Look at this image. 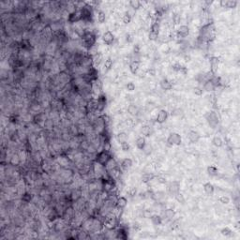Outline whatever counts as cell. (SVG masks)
I'll list each match as a JSON object with an SVG mask.
<instances>
[{
	"label": "cell",
	"instance_id": "7dc6e473",
	"mask_svg": "<svg viewBox=\"0 0 240 240\" xmlns=\"http://www.w3.org/2000/svg\"><path fill=\"white\" fill-rule=\"evenodd\" d=\"M146 71H147V75H150V76H155L156 72H157L156 69H154V68H149Z\"/></svg>",
	"mask_w": 240,
	"mask_h": 240
},
{
	"label": "cell",
	"instance_id": "6da1fadb",
	"mask_svg": "<svg viewBox=\"0 0 240 240\" xmlns=\"http://www.w3.org/2000/svg\"><path fill=\"white\" fill-rule=\"evenodd\" d=\"M81 44L85 51L88 52L93 46L97 44V34L94 31L85 30L84 35L81 37Z\"/></svg>",
	"mask_w": 240,
	"mask_h": 240
},
{
	"label": "cell",
	"instance_id": "5bb4252c",
	"mask_svg": "<svg viewBox=\"0 0 240 240\" xmlns=\"http://www.w3.org/2000/svg\"><path fill=\"white\" fill-rule=\"evenodd\" d=\"M140 66H141V61L140 60H132L130 61L129 65V71L131 74L133 75H136L138 73V71L140 70Z\"/></svg>",
	"mask_w": 240,
	"mask_h": 240
},
{
	"label": "cell",
	"instance_id": "60d3db41",
	"mask_svg": "<svg viewBox=\"0 0 240 240\" xmlns=\"http://www.w3.org/2000/svg\"><path fill=\"white\" fill-rule=\"evenodd\" d=\"M120 147H121V150L124 151V152H129V149H130V146H129V143H128V141L121 143H120Z\"/></svg>",
	"mask_w": 240,
	"mask_h": 240
},
{
	"label": "cell",
	"instance_id": "74e56055",
	"mask_svg": "<svg viewBox=\"0 0 240 240\" xmlns=\"http://www.w3.org/2000/svg\"><path fill=\"white\" fill-rule=\"evenodd\" d=\"M142 151L143 152V154H145L146 156H149L152 153V151H153V147H152V146L150 145V143H147V145L145 146V147L143 148Z\"/></svg>",
	"mask_w": 240,
	"mask_h": 240
},
{
	"label": "cell",
	"instance_id": "ab89813d",
	"mask_svg": "<svg viewBox=\"0 0 240 240\" xmlns=\"http://www.w3.org/2000/svg\"><path fill=\"white\" fill-rule=\"evenodd\" d=\"M184 67H185V66H183V65H182V64H180L179 62H175V63H174V64H173L172 69H173V70H174V71H175V72H180Z\"/></svg>",
	"mask_w": 240,
	"mask_h": 240
},
{
	"label": "cell",
	"instance_id": "8d00e7d4",
	"mask_svg": "<svg viewBox=\"0 0 240 240\" xmlns=\"http://www.w3.org/2000/svg\"><path fill=\"white\" fill-rule=\"evenodd\" d=\"M128 113H129L130 115L135 116V115H138V114H139V109H138V107H137L136 105L130 104V105H129V107H128Z\"/></svg>",
	"mask_w": 240,
	"mask_h": 240
},
{
	"label": "cell",
	"instance_id": "4316f807",
	"mask_svg": "<svg viewBox=\"0 0 240 240\" xmlns=\"http://www.w3.org/2000/svg\"><path fill=\"white\" fill-rule=\"evenodd\" d=\"M204 190L207 195H212L214 193V191H215V187L213 186L212 183L206 182V183L204 184Z\"/></svg>",
	"mask_w": 240,
	"mask_h": 240
},
{
	"label": "cell",
	"instance_id": "f907efd6",
	"mask_svg": "<svg viewBox=\"0 0 240 240\" xmlns=\"http://www.w3.org/2000/svg\"><path fill=\"white\" fill-rule=\"evenodd\" d=\"M156 177H157V181H158V183L159 184H166V178L165 177H163V176H157L156 175Z\"/></svg>",
	"mask_w": 240,
	"mask_h": 240
},
{
	"label": "cell",
	"instance_id": "603a6c76",
	"mask_svg": "<svg viewBox=\"0 0 240 240\" xmlns=\"http://www.w3.org/2000/svg\"><path fill=\"white\" fill-rule=\"evenodd\" d=\"M32 200H33V195L28 190H25L21 196V202L24 204H29L32 202Z\"/></svg>",
	"mask_w": 240,
	"mask_h": 240
},
{
	"label": "cell",
	"instance_id": "83f0119b",
	"mask_svg": "<svg viewBox=\"0 0 240 240\" xmlns=\"http://www.w3.org/2000/svg\"><path fill=\"white\" fill-rule=\"evenodd\" d=\"M212 145L217 147V148H220V147H222L223 145H224V142L222 140L221 137L220 136H215L213 139H212Z\"/></svg>",
	"mask_w": 240,
	"mask_h": 240
},
{
	"label": "cell",
	"instance_id": "681fc988",
	"mask_svg": "<svg viewBox=\"0 0 240 240\" xmlns=\"http://www.w3.org/2000/svg\"><path fill=\"white\" fill-rule=\"evenodd\" d=\"M125 39H126V41H127L128 43H130V42L133 41V37H132V35H131L130 33H127V34L125 35Z\"/></svg>",
	"mask_w": 240,
	"mask_h": 240
},
{
	"label": "cell",
	"instance_id": "e0dca14e",
	"mask_svg": "<svg viewBox=\"0 0 240 240\" xmlns=\"http://www.w3.org/2000/svg\"><path fill=\"white\" fill-rule=\"evenodd\" d=\"M22 162H23V161H22V160H21V158H20V156H19L18 153H13V154L11 155V159H10V161H9V163H10L11 166H14V167L20 166Z\"/></svg>",
	"mask_w": 240,
	"mask_h": 240
},
{
	"label": "cell",
	"instance_id": "b9f144b4",
	"mask_svg": "<svg viewBox=\"0 0 240 240\" xmlns=\"http://www.w3.org/2000/svg\"><path fill=\"white\" fill-rule=\"evenodd\" d=\"M219 202L221 204V205H229L230 204V198L228 196H225V195H222L219 198Z\"/></svg>",
	"mask_w": 240,
	"mask_h": 240
},
{
	"label": "cell",
	"instance_id": "ac0fdd59",
	"mask_svg": "<svg viewBox=\"0 0 240 240\" xmlns=\"http://www.w3.org/2000/svg\"><path fill=\"white\" fill-rule=\"evenodd\" d=\"M160 86L162 90H165V91H168V90H172L173 89V84L172 82L167 79V78H163L161 82H160Z\"/></svg>",
	"mask_w": 240,
	"mask_h": 240
},
{
	"label": "cell",
	"instance_id": "d6a6232c",
	"mask_svg": "<svg viewBox=\"0 0 240 240\" xmlns=\"http://www.w3.org/2000/svg\"><path fill=\"white\" fill-rule=\"evenodd\" d=\"M129 7L133 10V11H138V10H140L141 8H142V5H143V3L141 2V1H138V0H131V1H129Z\"/></svg>",
	"mask_w": 240,
	"mask_h": 240
},
{
	"label": "cell",
	"instance_id": "d4e9b609",
	"mask_svg": "<svg viewBox=\"0 0 240 240\" xmlns=\"http://www.w3.org/2000/svg\"><path fill=\"white\" fill-rule=\"evenodd\" d=\"M113 66H114V61L111 57H108L104 63H103V72L104 73H107L108 71H110L112 69H113Z\"/></svg>",
	"mask_w": 240,
	"mask_h": 240
},
{
	"label": "cell",
	"instance_id": "ffe728a7",
	"mask_svg": "<svg viewBox=\"0 0 240 240\" xmlns=\"http://www.w3.org/2000/svg\"><path fill=\"white\" fill-rule=\"evenodd\" d=\"M133 165V161L130 158H125L121 161L120 162V167L122 170H129L132 167Z\"/></svg>",
	"mask_w": 240,
	"mask_h": 240
},
{
	"label": "cell",
	"instance_id": "44dd1931",
	"mask_svg": "<svg viewBox=\"0 0 240 240\" xmlns=\"http://www.w3.org/2000/svg\"><path fill=\"white\" fill-rule=\"evenodd\" d=\"M156 178V174L153 173H145L141 176V180L143 184H148Z\"/></svg>",
	"mask_w": 240,
	"mask_h": 240
},
{
	"label": "cell",
	"instance_id": "f35d334b",
	"mask_svg": "<svg viewBox=\"0 0 240 240\" xmlns=\"http://www.w3.org/2000/svg\"><path fill=\"white\" fill-rule=\"evenodd\" d=\"M220 233H221L223 236L229 237V236H232V235H233V231H232L229 227H225V228H222V229H221Z\"/></svg>",
	"mask_w": 240,
	"mask_h": 240
},
{
	"label": "cell",
	"instance_id": "bcb514c9",
	"mask_svg": "<svg viewBox=\"0 0 240 240\" xmlns=\"http://www.w3.org/2000/svg\"><path fill=\"white\" fill-rule=\"evenodd\" d=\"M193 93L196 96H202L203 95V88H201L200 86H195L193 88Z\"/></svg>",
	"mask_w": 240,
	"mask_h": 240
},
{
	"label": "cell",
	"instance_id": "2e32d148",
	"mask_svg": "<svg viewBox=\"0 0 240 240\" xmlns=\"http://www.w3.org/2000/svg\"><path fill=\"white\" fill-rule=\"evenodd\" d=\"M102 60H103V53L102 52H98L97 54L92 57V62L95 68H98L102 64Z\"/></svg>",
	"mask_w": 240,
	"mask_h": 240
},
{
	"label": "cell",
	"instance_id": "ee69618b",
	"mask_svg": "<svg viewBox=\"0 0 240 240\" xmlns=\"http://www.w3.org/2000/svg\"><path fill=\"white\" fill-rule=\"evenodd\" d=\"M135 88H136V86H135V84H134L132 82H129V83L126 84V90H127L128 92H133V91L135 90Z\"/></svg>",
	"mask_w": 240,
	"mask_h": 240
},
{
	"label": "cell",
	"instance_id": "f546056e",
	"mask_svg": "<svg viewBox=\"0 0 240 240\" xmlns=\"http://www.w3.org/2000/svg\"><path fill=\"white\" fill-rule=\"evenodd\" d=\"M203 88H204V90L206 91V92H214V91L217 89V88L215 87V85L213 84V83H212L210 80L206 81V82L203 84Z\"/></svg>",
	"mask_w": 240,
	"mask_h": 240
},
{
	"label": "cell",
	"instance_id": "9c48e42d",
	"mask_svg": "<svg viewBox=\"0 0 240 240\" xmlns=\"http://www.w3.org/2000/svg\"><path fill=\"white\" fill-rule=\"evenodd\" d=\"M168 117H169V113H168L166 110L161 109V110H160V112H159L158 115H157L156 119H155V122H156L157 124L162 125V124H164V123L167 121Z\"/></svg>",
	"mask_w": 240,
	"mask_h": 240
},
{
	"label": "cell",
	"instance_id": "c3c4849f",
	"mask_svg": "<svg viewBox=\"0 0 240 240\" xmlns=\"http://www.w3.org/2000/svg\"><path fill=\"white\" fill-rule=\"evenodd\" d=\"M132 228H133V230H134V231L138 232V231H140V230L142 229V225H141L139 222L134 221V222L132 223Z\"/></svg>",
	"mask_w": 240,
	"mask_h": 240
},
{
	"label": "cell",
	"instance_id": "836d02e7",
	"mask_svg": "<svg viewBox=\"0 0 240 240\" xmlns=\"http://www.w3.org/2000/svg\"><path fill=\"white\" fill-rule=\"evenodd\" d=\"M118 165H117V162L115 161V160L112 157L111 159H110V161L106 163V165L104 166L105 167V169L107 170V172H109V171H111V170H113L114 168H115V167H117Z\"/></svg>",
	"mask_w": 240,
	"mask_h": 240
},
{
	"label": "cell",
	"instance_id": "52a82bcc",
	"mask_svg": "<svg viewBox=\"0 0 240 240\" xmlns=\"http://www.w3.org/2000/svg\"><path fill=\"white\" fill-rule=\"evenodd\" d=\"M106 106H107V98L105 94L102 93L97 98V110H96V114L102 113Z\"/></svg>",
	"mask_w": 240,
	"mask_h": 240
},
{
	"label": "cell",
	"instance_id": "7402d4cb",
	"mask_svg": "<svg viewBox=\"0 0 240 240\" xmlns=\"http://www.w3.org/2000/svg\"><path fill=\"white\" fill-rule=\"evenodd\" d=\"M154 131V129L152 126L150 125H143L142 128H141V133L143 135H145V137H149L152 135Z\"/></svg>",
	"mask_w": 240,
	"mask_h": 240
},
{
	"label": "cell",
	"instance_id": "e575fe53",
	"mask_svg": "<svg viewBox=\"0 0 240 240\" xmlns=\"http://www.w3.org/2000/svg\"><path fill=\"white\" fill-rule=\"evenodd\" d=\"M163 212V216H164V218L165 219H167V220H172L174 217V214H175V212H174V209H172V208H167V209H165V210H162Z\"/></svg>",
	"mask_w": 240,
	"mask_h": 240
},
{
	"label": "cell",
	"instance_id": "816d5d0a",
	"mask_svg": "<svg viewBox=\"0 0 240 240\" xmlns=\"http://www.w3.org/2000/svg\"><path fill=\"white\" fill-rule=\"evenodd\" d=\"M184 60H185V62H189V61L191 60L190 56H189V55H185V56H184Z\"/></svg>",
	"mask_w": 240,
	"mask_h": 240
},
{
	"label": "cell",
	"instance_id": "d6986e66",
	"mask_svg": "<svg viewBox=\"0 0 240 240\" xmlns=\"http://www.w3.org/2000/svg\"><path fill=\"white\" fill-rule=\"evenodd\" d=\"M146 145H147V138L145 136H138L135 141V146L137 149L143 150V148L145 147Z\"/></svg>",
	"mask_w": 240,
	"mask_h": 240
},
{
	"label": "cell",
	"instance_id": "d590c367",
	"mask_svg": "<svg viewBox=\"0 0 240 240\" xmlns=\"http://www.w3.org/2000/svg\"><path fill=\"white\" fill-rule=\"evenodd\" d=\"M97 19H98V22L99 24H104L105 21H106V13L105 11L100 10L97 13Z\"/></svg>",
	"mask_w": 240,
	"mask_h": 240
},
{
	"label": "cell",
	"instance_id": "7a4b0ae2",
	"mask_svg": "<svg viewBox=\"0 0 240 240\" xmlns=\"http://www.w3.org/2000/svg\"><path fill=\"white\" fill-rule=\"evenodd\" d=\"M119 224V220L115 217V213H111L103 219L104 229L107 231H115Z\"/></svg>",
	"mask_w": 240,
	"mask_h": 240
},
{
	"label": "cell",
	"instance_id": "1f68e13d",
	"mask_svg": "<svg viewBox=\"0 0 240 240\" xmlns=\"http://www.w3.org/2000/svg\"><path fill=\"white\" fill-rule=\"evenodd\" d=\"M115 138H116V141H117L119 143H123V142H127V141H128L129 135H128V133H126L125 131H120V132L117 133V135H116Z\"/></svg>",
	"mask_w": 240,
	"mask_h": 240
},
{
	"label": "cell",
	"instance_id": "3957f363",
	"mask_svg": "<svg viewBox=\"0 0 240 240\" xmlns=\"http://www.w3.org/2000/svg\"><path fill=\"white\" fill-rule=\"evenodd\" d=\"M112 154L111 152H108V151H105V150H101L99 152H97L95 154L94 156V161L98 162L103 166L106 165V163L110 161V159L112 158Z\"/></svg>",
	"mask_w": 240,
	"mask_h": 240
},
{
	"label": "cell",
	"instance_id": "5b68a950",
	"mask_svg": "<svg viewBox=\"0 0 240 240\" xmlns=\"http://www.w3.org/2000/svg\"><path fill=\"white\" fill-rule=\"evenodd\" d=\"M166 143L169 147H174V146L178 147L182 143V137L177 132H171L166 140Z\"/></svg>",
	"mask_w": 240,
	"mask_h": 240
},
{
	"label": "cell",
	"instance_id": "8fae6325",
	"mask_svg": "<svg viewBox=\"0 0 240 240\" xmlns=\"http://www.w3.org/2000/svg\"><path fill=\"white\" fill-rule=\"evenodd\" d=\"M167 189L171 194H173L174 196L176 193H178L180 191V183L178 181H175V180L172 181V182L169 183V185L167 187Z\"/></svg>",
	"mask_w": 240,
	"mask_h": 240
},
{
	"label": "cell",
	"instance_id": "f1b7e54d",
	"mask_svg": "<svg viewBox=\"0 0 240 240\" xmlns=\"http://www.w3.org/2000/svg\"><path fill=\"white\" fill-rule=\"evenodd\" d=\"M206 173L209 176L211 177H215L219 174V169L214 166V165H210L206 168Z\"/></svg>",
	"mask_w": 240,
	"mask_h": 240
},
{
	"label": "cell",
	"instance_id": "7c38bea8",
	"mask_svg": "<svg viewBox=\"0 0 240 240\" xmlns=\"http://www.w3.org/2000/svg\"><path fill=\"white\" fill-rule=\"evenodd\" d=\"M187 138L188 139L189 143H196L200 141L201 139V135L199 134L198 131L196 130H189L187 134Z\"/></svg>",
	"mask_w": 240,
	"mask_h": 240
},
{
	"label": "cell",
	"instance_id": "30bf717a",
	"mask_svg": "<svg viewBox=\"0 0 240 240\" xmlns=\"http://www.w3.org/2000/svg\"><path fill=\"white\" fill-rule=\"evenodd\" d=\"M102 42L106 45V46H110L114 43L115 41V35L110 31H105L102 36Z\"/></svg>",
	"mask_w": 240,
	"mask_h": 240
},
{
	"label": "cell",
	"instance_id": "484cf974",
	"mask_svg": "<svg viewBox=\"0 0 240 240\" xmlns=\"http://www.w3.org/2000/svg\"><path fill=\"white\" fill-rule=\"evenodd\" d=\"M150 220H151V223L154 225V226H160L162 224L163 220H162V217L161 215H158V214H155V215H152L150 217Z\"/></svg>",
	"mask_w": 240,
	"mask_h": 240
},
{
	"label": "cell",
	"instance_id": "4dcf8cb0",
	"mask_svg": "<svg viewBox=\"0 0 240 240\" xmlns=\"http://www.w3.org/2000/svg\"><path fill=\"white\" fill-rule=\"evenodd\" d=\"M131 20H132V15L130 14V12L129 11H125L122 15V23L124 25H129L131 23Z\"/></svg>",
	"mask_w": 240,
	"mask_h": 240
},
{
	"label": "cell",
	"instance_id": "9a60e30c",
	"mask_svg": "<svg viewBox=\"0 0 240 240\" xmlns=\"http://www.w3.org/2000/svg\"><path fill=\"white\" fill-rule=\"evenodd\" d=\"M220 6L224 9H234L237 6V1L235 0H221Z\"/></svg>",
	"mask_w": 240,
	"mask_h": 240
},
{
	"label": "cell",
	"instance_id": "ba28073f",
	"mask_svg": "<svg viewBox=\"0 0 240 240\" xmlns=\"http://www.w3.org/2000/svg\"><path fill=\"white\" fill-rule=\"evenodd\" d=\"M220 59L218 57H214L212 56L209 58V64H210V72L213 75H216V73L219 70L220 68Z\"/></svg>",
	"mask_w": 240,
	"mask_h": 240
},
{
	"label": "cell",
	"instance_id": "4fadbf2b",
	"mask_svg": "<svg viewBox=\"0 0 240 240\" xmlns=\"http://www.w3.org/2000/svg\"><path fill=\"white\" fill-rule=\"evenodd\" d=\"M128 205V199L125 196H118L115 202V209L123 211Z\"/></svg>",
	"mask_w": 240,
	"mask_h": 240
},
{
	"label": "cell",
	"instance_id": "8992f818",
	"mask_svg": "<svg viewBox=\"0 0 240 240\" xmlns=\"http://www.w3.org/2000/svg\"><path fill=\"white\" fill-rule=\"evenodd\" d=\"M189 35V27L186 25H179L177 30L175 31V38L183 40Z\"/></svg>",
	"mask_w": 240,
	"mask_h": 240
},
{
	"label": "cell",
	"instance_id": "7bdbcfd3",
	"mask_svg": "<svg viewBox=\"0 0 240 240\" xmlns=\"http://www.w3.org/2000/svg\"><path fill=\"white\" fill-rule=\"evenodd\" d=\"M127 193H128V195H129V197H134V196H136V194H137V188H136L135 187H131V188H129L128 189Z\"/></svg>",
	"mask_w": 240,
	"mask_h": 240
},
{
	"label": "cell",
	"instance_id": "cb8c5ba5",
	"mask_svg": "<svg viewBox=\"0 0 240 240\" xmlns=\"http://www.w3.org/2000/svg\"><path fill=\"white\" fill-rule=\"evenodd\" d=\"M43 129L45 130H54L55 129V120L52 119V118H47L45 119L44 123H43Z\"/></svg>",
	"mask_w": 240,
	"mask_h": 240
},
{
	"label": "cell",
	"instance_id": "277c9868",
	"mask_svg": "<svg viewBox=\"0 0 240 240\" xmlns=\"http://www.w3.org/2000/svg\"><path fill=\"white\" fill-rule=\"evenodd\" d=\"M205 118H206V122L208 123V125L211 129H216L218 127L219 123H220V118H219L218 113L215 112V111L207 112L205 115Z\"/></svg>",
	"mask_w": 240,
	"mask_h": 240
},
{
	"label": "cell",
	"instance_id": "f6af8a7d",
	"mask_svg": "<svg viewBox=\"0 0 240 240\" xmlns=\"http://www.w3.org/2000/svg\"><path fill=\"white\" fill-rule=\"evenodd\" d=\"M174 198H175V200L178 202V203H181V204H184V202H185V199H184V196L180 193V192H178V193H176L175 195H174Z\"/></svg>",
	"mask_w": 240,
	"mask_h": 240
}]
</instances>
